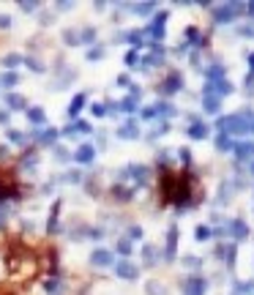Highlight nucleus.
Returning a JSON list of instances; mask_svg holds the SVG:
<instances>
[{"instance_id":"nucleus-2","label":"nucleus","mask_w":254,"mask_h":295,"mask_svg":"<svg viewBox=\"0 0 254 295\" xmlns=\"http://www.w3.org/2000/svg\"><path fill=\"white\" fill-rule=\"evenodd\" d=\"M90 159H93V148H90V145H82V148L77 150V161H82V164H88Z\"/></svg>"},{"instance_id":"nucleus-7","label":"nucleus","mask_w":254,"mask_h":295,"mask_svg":"<svg viewBox=\"0 0 254 295\" xmlns=\"http://www.w3.org/2000/svg\"><path fill=\"white\" fill-rule=\"evenodd\" d=\"M41 118H44V112H41V109H30V120H36V123H38Z\"/></svg>"},{"instance_id":"nucleus-3","label":"nucleus","mask_w":254,"mask_h":295,"mask_svg":"<svg viewBox=\"0 0 254 295\" xmlns=\"http://www.w3.org/2000/svg\"><path fill=\"white\" fill-rule=\"evenodd\" d=\"M93 263H96V265H107V263H109V254H107V252H96V254H93Z\"/></svg>"},{"instance_id":"nucleus-4","label":"nucleus","mask_w":254,"mask_h":295,"mask_svg":"<svg viewBox=\"0 0 254 295\" xmlns=\"http://www.w3.org/2000/svg\"><path fill=\"white\" fill-rule=\"evenodd\" d=\"M22 60H25V57H19V55H8V57H3V63H5L8 68H14L16 63H22Z\"/></svg>"},{"instance_id":"nucleus-8","label":"nucleus","mask_w":254,"mask_h":295,"mask_svg":"<svg viewBox=\"0 0 254 295\" xmlns=\"http://www.w3.org/2000/svg\"><path fill=\"white\" fill-rule=\"evenodd\" d=\"M8 22H11V19H8V16H5V14L0 16V27H8Z\"/></svg>"},{"instance_id":"nucleus-1","label":"nucleus","mask_w":254,"mask_h":295,"mask_svg":"<svg viewBox=\"0 0 254 295\" xmlns=\"http://www.w3.org/2000/svg\"><path fill=\"white\" fill-rule=\"evenodd\" d=\"M85 98H88V96H85V93H79V96H74V101H71V107H68V115H71V118H74V115H77V112H79V109H82V107H85Z\"/></svg>"},{"instance_id":"nucleus-6","label":"nucleus","mask_w":254,"mask_h":295,"mask_svg":"<svg viewBox=\"0 0 254 295\" xmlns=\"http://www.w3.org/2000/svg\"><path fill=\"white\" fill-rule=\"evenodd\" d=\"M8 101H11V107H14V109H22V107H25V101H22L19 96H8Z\"/></svg>"},{"instance_id":"nucleus-5","label":"nucleus","mask_w":254,"mask_h":295,"mask_svg":"<svg viewBox=\"0 0 254 295\" xmlns=\"http://www.w3.org/2000/svg\"><path fill=\"white\" fill-rule=\"evenodd\" d=\"M16 82H19V77H16V74H5V77H3V85H5V88H14Z\"/></svg>"}]
</instances>
